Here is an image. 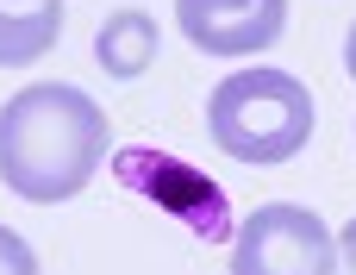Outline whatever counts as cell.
Returning <instances> with one entry per match:
<instances>
[{
	"mask_svg": "<svg viewBox=\"0 0 356 275\" xmlns=\"http://www.w3.org/2000/svg\"><path fill=\"white\" fill-rule=\"evenodd\" d=\"M113 175H119L138 201H150V207H163L169 219H181L200 244L232 238V201H225V188H219L207 169L181 163L175 150H156V144H125V150L113 157Z\"/></svg>",
	"mask_w": 356,
	"mask_h": 275,
	"instance_id": "cell-3",
	"label": "cell"
},
{
	"mask_svg": "<svg viewBox=\"0 0 356 275\" xmlns=\"http://www.w3.org/2000/svg\"><path fill=\"white\" fill-rule=\"evenodd\" d=\"M63 31V0H0V69L38 63Z\"/></svg>",
	"mask_w": 356,
	"mask_h": 275,
	"instance_id": "cell-6",
	"label": "cell"
},
{
	"mask_svg": "<svg viewBox=\"0 0 356 275\" xmlns=\"http://www.w3.org/2000/svg\"><path fill=\"white\" fill-rule=\"evenodd\" d=\"M0 275H38V257H31V244H25L13 226H0Z\"/></svg>",
	"mask_w": 356,
	"mask_h": 275,
	"instance_id": "cell-8",
	"label": "cell"
},
{
	"mask_svg": "<svg viewBox=\"0 0 356 275\" xmlns=\"http://www.w3.org/2000/svg\"><path fill=\"white\" fill-rule=\"evenodd\" d=\"M94 63L106 69V75H119V81H131V75H144L150 63H156V25H150V13H113L106 25H100V38H94Z\"/></svg>",
	"mask_w": 356,
	"mask_h": 275,
	"instance_id": "cell-7",
	"label": "cell"
},
{
	"mask_svg": "<svg viewBox=\"0 0 356 275\" xmlns=\"http://www.w3.org/2000/svg\"><path fill=\"white\" fill-rule=\"evenodd\" d=\"M106 157V113L75 81H31L0 107V188L31 207L75 201Z\"/></svg>",
	"mask_w": 356,
	"mask_h": 275,
	"instance_id": "cell-1",
	"label": "cell"
},
{
	"mask_svg": "<svg viewBox=\"0 0 356 275\" xmlns=\"http://www.w3.org/2000/svg\"><path fill=\"white\" fill-rule=\"evenodd\" d=\"M338 275H356V219L344 226V238H338Z\"/></svg>",
	"mask_w": 356,
	"mask_h": 275,
	"instance_id": "cell-9",
	"label": "cell"
},
{
	"mask_svg": "<svg viewBox=\"0 0 356 275\" xmlns=\"http://www.w3.org/2000/svg\"><path fill=\"white\" fill-rule=\"evenodd\" d=\"M344 69H350V81H356V25H350V38H344Z\"/></svg>",
	"mask_w": 356,
	"mask_h": 275,
	"instance_id": "cell-10",
	"label": "cell"
},
{
	"mask_svg": "<svg viewBox=\"0 0 356 275\" xmlns=\"http://www.w3.org/2000/svg\"><path fill=\"white\" fill-rule=\"evenodd\" d=\"M181 38L207 56H250L288 31V0H175Z\"/></svg>",
	"mask_w": 356,
	"mask_h": 275,
	"instance_id": "cell-5",
	"label": "cell"
},
{
	"mask_svg": "<svg viewBox=\"0 0 356 275\" xmlns=\"http://www.w3.org/2000/svg\"><path fill=\"white\" fill-rule=\"evenodd\" d=\"M232 275H338V238L313 207L269 201L238 226Z\"/></svg>",
	"mask_w": 356,
	"mask_h": 275,
	"instance_id": "cell-4",
	"label": "cell"
},
{
	"mask_svg": "<svg viewBox=\"0 0 356 275\" xmlns=\"http://www.w3.org/2000/svg\"><path fill=\"white\" fill-rule=\"evenodd\" d=\"M207 132L238 163H288L313 138V88L288 69L225 75L207 100Z\"/></svg>",
	"mask_w": 356,
	"mask_h": 275,
	"instance_id": "cell-2",
	"label": "cell"
}]
</instances>
